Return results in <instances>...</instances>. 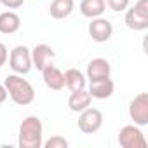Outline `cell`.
I'll list each match as a JSON object with an SVG mask.
<instances>
[{"instance_id": "8992f818", "label": "cell", "mask_w": 148, "mask_h": 148, "mask_svg": "<svg viewBox=\"0 0 148 148\" xmlns=\"http://www.w3.org/2000/svg\"><path fill=\"white\" fill-rule=\"evenodd\" d=\"M103 125V113L98 108H86L79 115V129L84 134H94Z\"/></svg>"}, {"instance_id": "277c9868", "label": "cell", "mask_w": 148, "mask_h": 148, "mask_svg": "<svg viewBox=\"0 0 148 148\" xmlns=\"http://www.w3.org/2000/svg\"><path fill=\"white\" fill-rule=\"evenodd\" d=\"M129 117L138 125H148V92H139L129 103Z\"/></svg>"}, {"instance_id": "9a60e30c", "label": "cell", "mask_w": 148, "mask_h": 148, "mask_svg": "<svg viewBox=\"0 0 148 148\" xmlns=\"http://www.w3.org/2000/svg\"><path fill=\"white\" fill-rule=\"evenodd\" d=\"M64 87H68L70 91H79V89H86L87 84V77L77 68H70L64 73Z\"/></svg>"}, {"instance_id": "4fadbf2b", "label": "cell", "mask_w": 148, "mask_h": 148, "mask_svg": "<svg viewBox=\"0 0 148 148\" xmlns=\"http://www.w3.org/2000/svg\"><path fill=\"white\" fill-rule=\"evenodd\" d=\"M21 28V18L14 11H5L0 12V33L4 35H12Z\"/></svg>"}, {"instance_id": "7402d4cb", "label": "cell", "mask_w": 148, "mask_h": 148, "mask_svg": "<svg viewBox=\"0 0 148 148\" xmlns=\"http://www.w3.org/2000/svg\"><path fill=\"white\" fill-rule=\"evenodd\" d=\"M5 99H7V89H5L4 84H0V105H2Z\"/></svg>"}, {"instance_id": "d6986e66", "label": "cell", "mask_w": 148, "mask_h": 148, "mask_svg": "<svg viewBox=\"0 0 148 148\" xmlns=\"http://www.w3.org/2000/svg\"><path fill=\"white\" fill-rule=\"evenodd\" d=\"M105 2L115 12H122V11H125L129 7V0H105Z\"/></svg>"}, {"instance_id": "30bf717a", "label": "cell", "mask_w": 148, "mask_h": 148, "mask_svg": "<svg viewBox=\"0 0 148 148\" xmlns=\"http://www.w3.org/2000/svg\"><path fill=\"white\" fill-rule=\"evenodd\" d=\"M89 94L91 98L94 99H108L113 96V91H115V84L113 80L108 77V79H99V80H92L89 82Z\"/></svg>"}, {"instance_id": "8fae6325", "label": "cell", "mask_w": 148, "mask_h": 148, "mask_svg": "<svg viewBox=\"0 0 148 148\" xmlns=\"http://www.w3.org/2000/svg\"><path fill=\"white\" fill-rule=\"evenodd\" d=\"M42 79H44V84L51 91H61L64 87V75H63V71L58 66H54L52 63L47 64L42 70Z\"/></svg>"}, {"instance_id": "ba28073f", "label": "cell", "mask_w": 148, "mask_h": 148, "mask_svg": "<svg viewBox=\"0 0 148 148\" xmlns=\"http://www.w3.org/2000/svg\"><path fill=\"white\" fill-rule=\"evenodd\" d=\"M54 58H56V52L51 45L47 44H38L32 49V63L37 70H44L47 64L54 63Z\"/></svg>"}, {"instance_id": "2e32d148", "label": "cell", "mask_w": 148, "mask_h": 148, "mask_svg": "<svg viewBox=\"0 0 148 148\" xmlns=\"http://www.w3.org/2000/svg\"><path fill=\"white\" fill-rule=\"evenodd\" d=\"M124 23L127 28L134 30V32H143L148 28V18L143 16L141 12H138L134 7L125 9V16H124Z\"/></svg>"}, {"instance_id": "5b68a950", "label": "cell", "mask_w": 148, "mask_h": 148, "mask_svg": "<svg viewBox=\"0 0 148 148\" xmlns=\"http://www.w3.org/2000/svg\"><path fill=\"white\" fill-rule=\"evenodd\" d=\"M119 145L122 148H146V138L141 132V129L134 125H124L119 132Z\"/></svg>"}, {"instance_id": "ffe728a7", "label": "cell", "mask_w": 148, "mask_h": 148, "mask_svg": "<svg viewBox=\"0 0 148 148\" xmlns=\"http://www.w3.org/2000/svg\"><path fill=\"white\" fill-rule=\"evenodd\" d=\"M0 4L7 9H19L25 4V0H0Z\"/></svg>"}, {"instance_id": "7a4b0ae2", "label": "cell", "mask_w": 148, "mask_h": 148, "mask_svg": "<svg viewBox=\"0 0 148 148\" xmlns=\"http://www.w3.org/2000/svg\"><path fill=\"white\" fill-rule=\"evenodd\" d=\"M4 86L7 89V96L19 106H26L30 103H33L35 99V89L33 86L23 79V75H18V73H12V75H7L4 80Z\"/></svg>"}, {"instance_id": "5bb4252c", "label": "cell", "mask_w": 148, "mask_h": 148, "mask_svg": "<svg viewBox=\"0 0 148 148\" xmlns=\"http://www.w3.org/2000/svg\"><path fill=\"white\" fill-rule=\"evenodd\" d=\"M79 9H80V14L84 18L92 19V18L103 16V12L106 11V2L105 0H82Z\"/></svg>"}, {"instance_id": "7c38bea8", "label": "cell", "mask_w": 148, "mask_h": 148, "mask_svg": "<svg viewBox=\"0 0 148 148\" xmlns=\"http://www.w3.org/2000/svg\"><path fill=\"white\" fill-rule=\"evenodd\" d=\"M91 94L87 89H79V91H71L70 98H68V108L71 112H75V113H80L82 110L89 108L91 106Z\"/></svg>"}, {"instance_id": "3957f363", "label": "cell", "mask_w": 148, "mask_h": 148, "mask_svg": "<svg viewBox=\"0 0 148 148\" xmlns=\"http://www.w3.org/2000/svg\"><path fill=\"white\" fill-rule=\"evenodd\" d=\"M9 66L18 75H26V73H30V70L33 68L32 49H28L26 45H16L9 54Z\"/></svg>"}, {"instance_id": "44dd1931", "label": "cell", "mask_w": 148, "mask_h": 148, "mask_svg": "<svg viewBox=\"0 0 148 148\" xmlns=\"http://www.w3.org/2000/svg\"><path fill=\"white\" fill-rule=\"evenodd\" d=\"M7 58H9V51H7L5 44L0 42V68H2V66L7 63Z\"/></svg>"}, {"instance_id": "e0dca14e", "label": "cell", "mask_w": 148, "mask_h": 148, "mask_svg": "<svg viewBox=\"0 0 148 148\" xmlns=\"http://www.w3.org/2000/svg\"><path fill=\"white\" fill-rule=\"evenodd\" d=\"M73 9H75L73 0H52L49 7V14L54 19H64L73 12Z\"/></svg>"}, {"instance_id": "9c48e42d", "label": "cell", "mask_w": 148, "mask_h": 148, "mask_svg": "<svg viewBox=\"0 0 148 148\" xmlns=\"http://www.w3.org/2000/svg\"><path fill=\"white\" fill-rule=\"evenodd\" d=\"M112 73V64L108 59L105 58H94L89 61L87 64V73L86 77L89 79V82L92 80H99V79H108Z\"/></svg>"}, {"instance_id": "ac0fdd59", "label": "cell", "mask_w": 148, "mask_h": 148, "mask_svg": "<svg viewBox=\"0 0 148 148\" xmlns=\"http://www.w3.org/2000/svg\"><path fill=\"white\" fill-rule=\"evenodd\" d=\"M42 146H45V148H66L68 141L63 136H52L51 139H47L45 143H42Z\"/></svg>"}, {"instance_id": "6da1fadb", "label": "cell", "mask_w": 148, "mask_h": 148, "mask_svg": "<svg viewBox=\"0 0 148 148\" xmlns=\"http://www.w3.org/2000/svg\"><path fill=\"white\" fill-rule=\"evenodd\" d=\"M44 143V125L42 120L35 115H28L23 119L18 134L19 148H40Z\"/></svg>"}, {"instance_id": "52a82bcc", "label": "cell", "mask_w": 148, "mask_h": 148, "mask_svg": "<svg viewBox=\"0 0 148 148\" xmlns=\"http://www.w3.org/2000/svg\"><path fill=\"white\" fill-rule=\"evenodd\" d=\"M87 32H89V37L94 42H99V44L101 42H108L112 38V35H113V25L103 16L92 18L89 26H87Z\"/></svg>"}]
</instances>
